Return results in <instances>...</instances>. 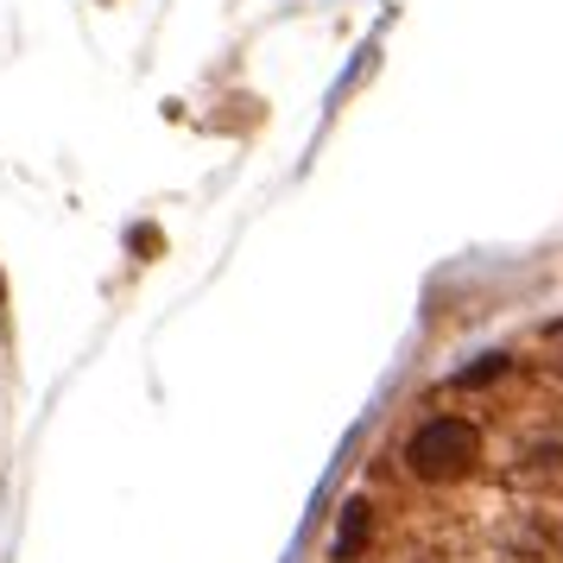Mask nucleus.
Returning <instances> with one entry per match:
<instances>
[{
	"mask_svg": "<svg viewBox=\"0 0 563 563\" xmlns=\"http://www.w3.org/2000/svg\"><path fill=\"white\" fill-rule=\"evenodd\" d=\"M367 532H374V519H367V507H342V526H335V558H361V544H367Z\"/></svg>",
	"mask_w": 563,
	"mask_h": 563,
	"instance_id": "2",
	"label": "nucleus"
},
{
	"mask_svg": "<svg viewBox=\"0 0 563 563\" xmlns=\"http://www.w3.org/2000/svg\"><path fill=\"white\" fill-rule=\"evenodd\" d=\"M406 462L424 475V482H456L482 462V431L468 418H431L424 431L406 443Z\"/></svg>",
	"mask_w": 563,
	"mask_h": 563,
	"instance_id": "1",
	"label": "nucleus"
},
{
	"mask_svg": "<svg viewBox=\"0 0 563 563\" xmlns=\"http://www.w3.org/2000/svg\"><path fill=\"white\" fill-rule=\"evenodd\" d=\"M494 374H507V355H487L482 367H468L462 380H468V386H482V380H494Z\"/></svg>",
	"mask_w": 563,
	"mask_h": 563,
	"instance_id": "3",
	"label": "nucleus"
}]
</instances>
